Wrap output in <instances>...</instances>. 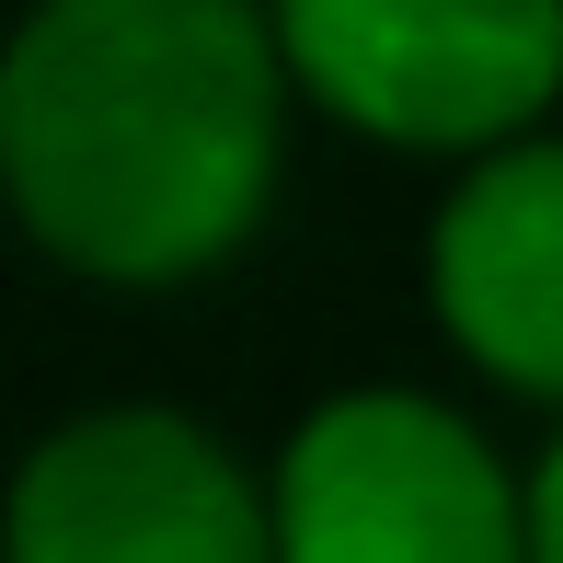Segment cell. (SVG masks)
I'll return each mask as SVG.
<instances>
[{
  "label": "cell",
  "instance_id": "3957f363",
  "mask_svg": "<svg viewBox=\"0 0 563 563\" xmlns=\"http://www.w3.org/2000/svg\"><path fill=\"white\" fill-rule=\"evenodd\" d=\"M276 46L334 115L460 150L541 115L563 81V0H276Z\"/></svg>",
  "mask_w": 563,
  "mask_h": 563
},
{
  "label": "cell",
  "instance_id": "5b68a950",
  "mask_svg": "<svg viewBox=\"0 0 563 563\" xmlns=\"http://www.w3.org/2000/svg\"><path fill=\"white\" fill-rule=\"evenodd\" d=\"M438 311L518 391H563V139L495 150L438 208Z\"/></svg>",
  "mask_w": 563,
  "mask_h": 563
},
{
  "label": "cell",
  "instance_id": "7a4b0ae2",
  "mask_svg": "<svg viewBox=\"0 0 563 563\" xmlns=\"http://www.w3.org/2000/svg\"><path fill=\"white\" fill-rule=\"evenodd\" d=\"M288 563H529V506L495 449L415 391H345L276 472Z\"/></svg>",
  "mask_w": 563,
  "mask_h": 563
},
{
  "label": "cell",
  "instance_id": "8992f818",
  "mask_svg": "<svg viewBox=\"0 0 563 563\" xmlns=\"http://www.w3.org/2000/svg\"><path fill=\"white\" fill-rule=\"evenodd\" d=\"M529 563H563V438L541 460V483H529Z\"/></svg>",
  "mask_w": 563,
  "mask_h": 563
},
{
  "label": "cell",
  "instance_id": "277c9868",
  "mask_svg": "<svg viewBox=\"0 0 563 563\" xmlns=\"http://www.w3.org/2000/svg\"><path fill=\"white\" fill-rule=\"evenodd\" d=\"M12 563H288L265 495L185 415H81L12 483Z\"/></svg>",
  "mask_w": 563,
  "mask_h": 563
},
{
  "label": "cell",
  "instance_id": "6da1fadb",
  "mask_svg": "<svg viewBox=\"0 0 563 563\" xmlns=\"http://www.w3.org/2000/svg\"><path fill=\"white\" fill-rule=\"evenodd\" d=\"M276 23L253 0H46L0 69L12 196L92 276H196L276 185Z\"/></svg>",
  "mask_w": 563,
  "mask_h": 563
}]
</instances>
